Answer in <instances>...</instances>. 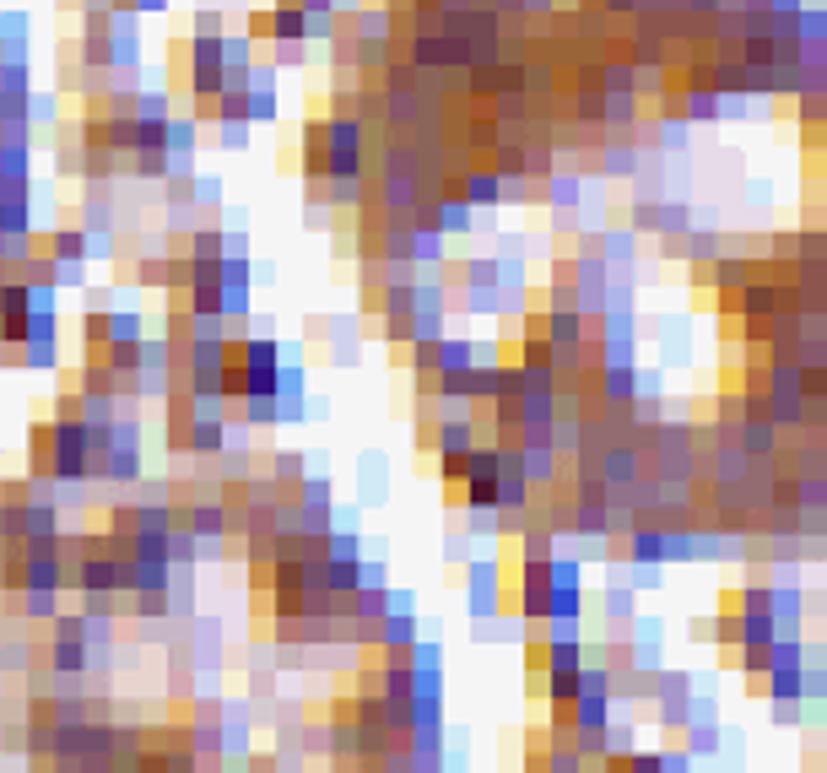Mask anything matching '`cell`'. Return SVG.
I'll return each mask as SVG.
<instances>
[{
	"instance_id": "obj_1",
	"label": "cell",
	"mask_w": 827,
	"mask_h": 773,
	"mask_svg": "<svg viewBox=\"0 0 827 773\" xmlns=\"http://www.w3.org/2000/svg\"><path fill=\"white\" fill-rule=\"evenodd\" d=\"M44 255L49 265H55V282H76V276L87 271V260H92V238L76 228V222H55V228L44 233Z\"/></svg>"
},
{
	"instance_id": "obj_2",
	"label": "cell",
	"mask_w": 827,
	"mask_h": 773,
	"mask_svg": "<svg viewBox=\"0 0 827 773\" xmlns=\"http://www.w3.org/2000/svg\"><path fill=\"white\" fill-rule=\"evenodd\" d=\"M465 590H471V611H476V617H498L503 568L492 563V557H471V563H465Z\"/></svg>"
},
{
	"instance_id": "obj_3",
	"label": "cell",
	"mask_w": 827,
	"mask_h": 773,
	"mask_svg": "<svg viewBox=\"0 0 827 773\" xmlns=\"http://www.w3.org/2000/svg\"><path fill=\"white\" fill-rule=\"evenodd\" d=\"M525 773H546L552 768V725H530L525 730V757H519Z\"/></svg>"
},
{
	"instance_id": "obj_4",
	"label": "cell",
	"mask_w": 827,
	"mask_h": 773,
	"mask_svg": "<svg viewBox=\"0 0 827 773\" xmlns=\"http://www.w3.org/2000/svg\"><path fill=\"white\" fill-rule=\"evenodd\" d=\"M0 757H28V725H22V714L0 719Z\"/></svg>"
},
{
	"instance_id": "obj_5",
	"label": "cell",
	"mask_w": 827,
	"mask_h": 773,
	"mask_svg": "<svg viewBox=\"0 0 827 773\" xmlns=\"http://www.w3.org/2000/svg\"><path fill=\"white\" fill-rule=\"evenodd\" d=\"M633 611H638V590H633V584H617V579H611V590H606V617H611V622H628Z\"/></svg>"
},
{
	"instance_id": "obj_6",
	"label": "cell",
	"mask_w": 827,
	"mask_h": 773,
	"mask_svg": "<svg viewBox=\"0 0 827 773\" xmlns=\"http://www.w3.org/2000/svg\"><path fill=\"white\" fill-rule=\"evenodd\" d=\"M773 703V725H800V698H768Z\"/></svg>"
},
{
	"instance_id": "obj_7",
	"label": "cell",
	"mask_w": 827,
	"mask_h": 773,
	"mask_svg": "<svg viewBox=\"0 0 827 773\" xmlns=\"http://www.w3.org/2000/svg\"><path fill=\"white\" fill-rule=\"evenodd\" d=\"M687 638H692V644H714V617H692Z\"/></svg>"
}]
</instances>
